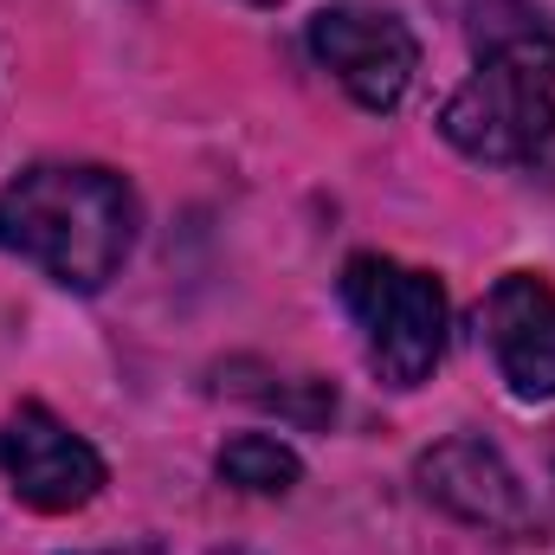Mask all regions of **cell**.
<instances>
[{
  "mask_svg": "<svg viewBox=\"0 0 555 555\" xmlns=\"http://www.w3.org/2000/svg\"><path fill=\"white\" fill-rule=\"evenodd\" d=\"M214 478L246 498H284L304 485V459H297V446H284L272 433H233L214 459Z\"/></svg>",
  "mask_w": 555,
  "mask_h": 555,
  "instance_id": "cell-8",
  "label": "cell"
},
{
  "mask_svg": "<svg viewBox=\"0 0 555 555\" xmlns=\"http://www.w3.org/2000/svg\"><path fill=\"white\" fill-rule=\"evenodd\" d=\"M439 137L465 162L524 168L555 142V33L543 13L478 20V59L439 104Z\"/></svg>",
  "mask_w": 555,
  "mask_h": 555,
  "instance_id": "cell-2",
  "label": "cell"
},
{
  "mask_svg": "<svg viewBox=\"0 0 555 555\" xmlns=\"http://www.w3.org/2000/svg\"><path fill=\"white\" fill-rule=\"evenodd\" d=\"M0 472L13 485V498L26 511H39V517H72L111 485L104 452L85 433H72L52 408H39V401H20L7 414V426H0Z\"/></svg>",
  "mask_w": 555,
  "mask_h": 555,
  "instance_id": "cell-5",
  "label": "cell"
},
{
  "mask_svg": "<svg viewBox=\"0 0 555 555\" xmlns=\"http://www.w3.org/2000/svg\"><path fill=\"white\" fill-rule=\"evenodd\" d=\"M343 310L362 330V356L388 388H420L433 382V369L446 362V330H452V304L446 284L420 266H401L388 253H356L343 278Z\"/></svg>",
  "mask_w": 555,
  "mask_h": 555,
  "instance_id": "cell-3",
  "label": "cell"
},
{
  "mask_svg": "<svg viewBox=\"0 0 555 555\" xmlns=\"http://www.w3.org/2000/svg\"><path fill=\"white\" fill-rule=\"evenodd\" d=\"M233 555H240V550H233Z\"/></svg>",
  "mask_w": 555,
  "mask_h": 555,
  "instance_id": "cell-11",
  "label": "cell"
},
{
  "mask_svg": "<svg viewBox=\"0 0 555 555\" xmlns=\"http://www.w3.org/2000/svg\"><path fill=\"white\" fill-rule=\"evenodd\" d=\"M414 485L433 511H446L465 530L491 537H537V504L517 478V465L485 439V433H452L426 446L414 465Z\"/></svg>",
  "mask_w": 555,
  "mask_h": 555,
  "instance_id": "cell-6",
  "label": "cell"
},
{
  "mask_svg": "<svg viewBox=\"0 0 555 555\" xmlns=\"http://www.w3.org/2000/svg\"><path fill=\"white\" fill-rule=\"evenodd\" d=\"M137 555H155V550H137Z\"/></svg>",
  "mask_w": 555,
  "mask_h": 555,
  "instance_id": "cell-10",
  "label": "cell"
},
{
  "mask_svg": "<svg viewBox=\"0 0 555 555\" xmlns=\"http://www.w3.org/2000/svg\"><path fill=\"white\" fill-rule=\"evenodd\" d=\"M310 59L349 91V104H362L369 117H388L414 91L420 39L388 7H323L310 20Z\"/></svg>",
  "mask_w": 555,
  "mask_h": 555,
  "instance_id": "cell-4",
  "label": "cell"
},
{
  "mask_svg": "<svg viewBox=\"0 0 555 555\" xmlns=\"http://www.w3.org/2000/svg\"><path fill=\"white\" fill-rule=\"evenodd\" d=\"M137 188L98 162H33L0 188V253L59 291H104L137 253Z\"/></svg>",
  "mask_w": 555,
  "mask_h": 555,
  "instance_id": "cell-1",
  "label": "cell"
},
{
  "mask_svg": "<svg viewBox=\"0 0 555 555\" xmlns=\"http://www.w3.org/2000/svg\"><path fill=\"white\" fill-rule=\"evenodd\" d=\"M253 7H272V0H253Z\"/></svg>",
  "mask_w": 555,
  "mask_h": 555,
  "instance_id": "cell-9",
  "label": "cell"
},
{
  "mask_svg": "<svg viewBox=\"0 0 555 555\" xmlns=\"http://www.w3.org/2000/svg\"><path fill=\"white\" fill-rule=\"evenodd\" d=\"M485 343L517 401H555V284L543 272H504L485 297Z\"/></svg>",
  "mask_w": 555,
  "mask_h": 555,
  "instance_id": "cell-7",
  "label": "cell"
}]
</instances>
